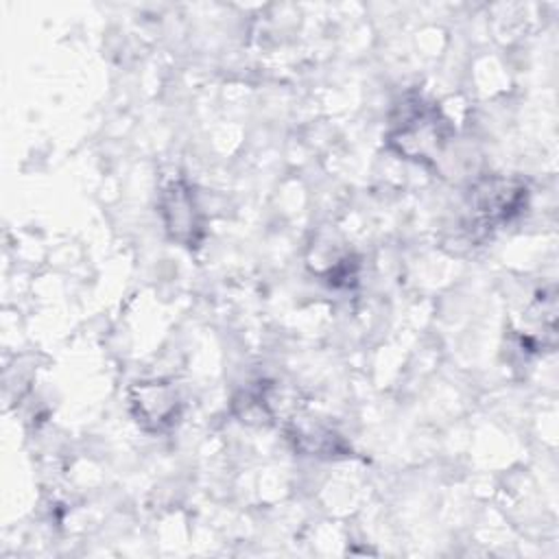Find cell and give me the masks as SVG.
I'll return each instance as SVG.
<instances>
[{
    "instance_id": "1",
    "label": "cell",
    "mask_w": 559,
    "mask_h": 559,
    "mask_svg": "<svg viewBox=\"0 0 559 559\" xmlns=\"http://www.w3.org/2000/svg\"><path fill=\"white\" fill-rule=\"evenodd\" d=\"M452 140V124L435 103L417 94L404 96L389 122L386 144L404 159L417 164H437Z\"/></svg>"
},
{
    "instance_id": "2",
    "label": "cell",
    "mask_w": 559,
    "mask_h": 559,
    "mask_svg": "<svg viewBox=\"0 0 559 559\" xmlns=\"http://www.w3.org/2000/svg\"><path fill=\"white\" fill-rule=\"evenodd\" d=\"M528 203V188L522 179L489 175L469 188L467 207L472 221L485 229L500 227L522 214Z\"/></svg>"
},
{
    "instance_id": "3",
    "label": "cell",
    "mask_w": 559,
    "mask_h": 559,
    "mask_svg": "<svg viewBox=\"0 0 559 559\" xmlns=\"http://www.w3.org/2000/svg\"><path fill=\"white\" fill-rule=\"evenodd\" d=\"M157 210L170 240L194 249L203 238V214L197 205L194 192L188 181L173 179L168 181L157 201Z\"/></svg>"
},
{
    "instance_id": "4",
    "label": "cell",
    "mask_w": 559,
    "mask_h": 559,
    "mask_svg": "<svg viewBox=\"0 0 559 559\" xmlns=\"http://www.w3.org/2000/svg\"><path fill=\"white\" fill-rule=\"evenodd\" d=\"M131 415L146 432H164L181 415V397L166 380H140L129 386Z\"/></svg>"
},
{
    "instance_id": "5",
    "label": "cell",
    "mask_w": 559,
    "mask_h": 559,
    "mask_svg": "<svg viewBox=\"0 0 559 559\" xmlns=\"http://www.w3.org/2000/svg\"><path fill=\"white\" fill-rule=\"evenodd\" d=\"M288 437L295 441L297 450L310 456H336L347 452L343 439L321 426H295Z\"/></svg>"
}]
</instances>
